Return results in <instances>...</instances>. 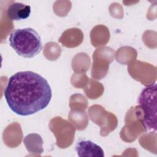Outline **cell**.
Listing matches in <instances>:
<instances>
[{"label": "cell", "instance_id": "2", "mask_svg": "<svg viewBox=\"0 0 157 157\" xmlns=\"http://www.w3.org/2000/svg\"><path fill=\"white\" fill-rule=\"evenodd\" d=\"M9 41L18 55L26 58L36 56L42 48L40 35L31 28L13 30L9 34Z\"/></svg>", "mask_w": 157, "mask_h": 157}, {"label": "cell", "instance_id": "3", "mask_svg": "<svg viewBox=\"0 0 157 157\" xmlns=\"http://www.w3.org/2000/svg\"><path fill=\"white\" fill-rule=\"evenodd\" d=\"M156 95L157 86L154 83L144 88L141 91L138 102L143 111L141 121L147 131H156Z\"/></svg>", "mask_w": 157, "mask_h": 157}, {"label": "cell", "instance_id": "1", "mask_svg": "<svg viewBox=\"0 0 157 157\" xmlns=\"http://www.w3.org/2000/svg\"><path fill=\"white\" fill-rule=\"evenodd\" d=\"M4 96L14 113L28 116L46 108L52 99V91L44 77L26 71L18 72L9 78Z\"/></svg>", "mask_w": 157, "mask_h": 157}, {"label": "cell", "instance_id": "4", "mask_svg": "<svg viewBox=\"0 0 157 157\" xmlns=\"http://www.w3.org/2000/svg\"><path fill=\"white\" fill-rule=\"evenodd\" d=\"M75 151L80 157H104V152L101 146L90 140H81L77 143Z\"/></svg>", "mask_w": 157, "mask_h": 157}, {"label": "cell", "instance_id": "5", "mask_svg": "<svg viewBox=\"0 0 157 157\" xmlns=\"http://www.w3.org/2000/svg\"><path fill=\"white\" fill-rule=\"evenodd\" d=\"M31 6L21 2H13L10 4L7 9L8 18L12 21H18L26 19L31 14Z\"/></svg>", "mask_w": 157, "mask_h": 157}]
</instances>
